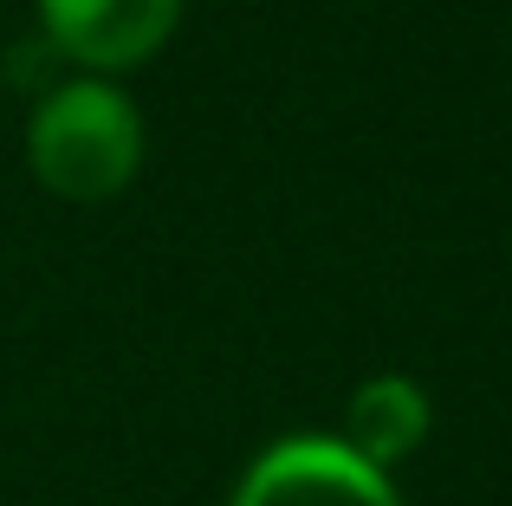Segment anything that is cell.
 <instances>
[{"label":"cell","instance_id":"6da1fadb","mask_svg":"<svg viewBox=\"0 0 512 506\" xmlns=\"http://www.w3.org/2000/svg\"><path fill=\"white\" fill-rule=\"evenodd\" d=\"M150 163V124L117 78L78 72L26 111V176L72 208L117 202Z\"/></svg>","mask_w":512,"mask_h":506},{"label":"cell","instance_id":"7a4b0ae2","mask_svg":"<svg viewBox=\"0 0 512 506\" xmlns=\"http://www.w3.org/2000/svg\"><path fill=\"white\" fill-rule=\"evenodd\" d=\"M227 506H402V487L344 435H286L240 468Z\"/></svg>","mask_w":512,"mask_h":506},{"label":"cell","instance_id":"3957f363","mask_svg":"<svg viewBox=\"0 0 512 506\" xmlns=\"http://www.w3.org/2000/svg\"><path fill=\"white\" fill-rule=\"evenodd\" d=\"M39 33L78 72L124 78L175 39L188 0H33Z\"/></svg>","mask_w":512,"mask_h":506},{"label":"cell","instance_id":"277c9868","mask_svg":"<svg viewBox=\"0 0 512 506\" xmlns=\"http://www.w3.org/2000/svg\"><path fill=\"white\" fill-rule=\"evenodd\" d=\"M428 429H435V403H428L422 383H415L409 370H376V377H363L357 390H350L338 435L363 461L396 474L409 455H422Z\"/></svg>","mask_w":512,"mask_h":506}]
</instances>
